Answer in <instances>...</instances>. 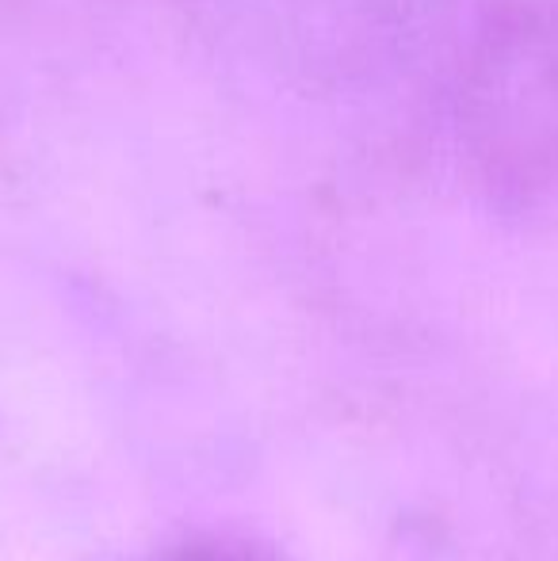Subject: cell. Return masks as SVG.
<instances>
[{
    "mask_svg": "<svg viewBox=\"0 0 558 561\" xmlns=\"http://www.w3.org/2000/svg\"><path fill=\"white\" fill-rule=\"evenodd\" d=\"M161 561H269L257 550L238 547V542H192V547H180Z\"/></svg>",
    "mask_w": 558,
    "mask_h": 561,
    "instance_id": "cell-2",
    "label": "cell"
},
{
    "mask_svg": "<svg viewBox=\"0 0 558 561\" xmlns=\"http://www.w3.org/2000/svg\"><path fill=\"white\" fill-rule=\"evenodd\" d=\"M463 141L498 199L558 203V0L516 8L482 38L463 89Z\"/></svg>",
    "mask_w": 558,
    "mask_h": 561,
    "instance_id": "cell-1",
    "label": "cell"
}]
</instances>
